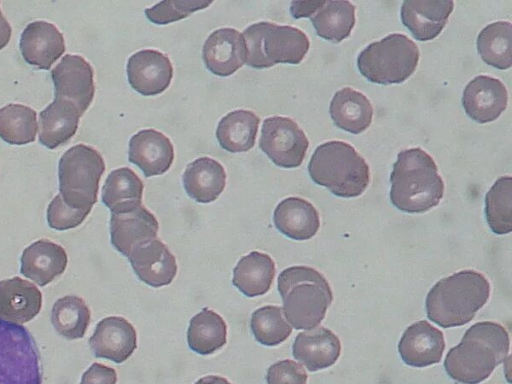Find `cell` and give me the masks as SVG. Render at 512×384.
Returning a JSON list of instances; mask_svg holds the SVG:
<instances>
[{
	"label": "cell",
	"instance_id": "6da1fadb",
	"mask_svg": "<svg viewBox=\"0 0 512 384\" xmlns=\"http://www.w3.org/2000/svg\"><path fill=\"white\" fill-rule=\"evenodd\" d=\"M509 346V334L503 326L494 322L476 323L447 353L445 371L458 383L478 384L506 359Z\"/></svg>",
	"mask_w": 512,
	"mask_h": 384
},
{
	"label": "cell",
	"instance_id": "7a4b0ae2",
	"mask_svg": "<svg viewBox=\"0 0 512 384\" xmlns=\"http://www.w3.org/2000/svg\"><path fill=\"white\" fill-rule=\"evenodd\" d=\"M390 182L391 203L406 213H424L437 206L444 194L435 161L419 147L398 153Z\"/></svg>",
	"mask_w": 512,
	"mask_h": 384
},
{
	"label": "cell",
	"instance_id": "3957f363",
	"mask_svg": "<svg viewBox=\"0 0 512 384\" xmlns=\"http://www.w3.org/2000/svg\"><path fill=\"white\" fill-rule=\"evenodd\" d=\"M490 294L488 280L474 270H462L438 281L425 301L427 317L442 328L470 322Z\"/></svg>",
	"mask_w": 512,
	"mask_h": 384
},
{
	"label": "cell",
	"instance_id": "277c9868",
	"mask_svg": "<svg viewBox=\"0 0 512 384\" xmlns=\"http://www.w3.org/2000/svg\"><path fill=\"white\" fill-rule=\"evenodd\" d=\"M277 288L283 301V314L297 330H310L320 324L333 300L325 277L307 266L283 270L278 276Z\"/></svg>",
	"mask_w": 512,
	"mask_h": 384
},
{
	"label": "cell",
	"instance_id": "5b68a950",
	"mask_svg": "<svg viewBox=\"0 0 512 384\" xmlns=\"http://www.w3.org/2000/svg\"><path fill=\"white\" fill-rule=\"evenodd\" d=\"M308 172L316 184L343 198L361 195L370 181L365 159L343 141L333 140L318 146L309 161Z\"/></svg>",
	"mask_w": 512,
	"mask_h": 384
},
{
	"label": "cell",
	"instance_id": "8992f818",
	"mask_svg": "<svg viewBox=\"0 0 512 384\" xmlns=\"http://www.w3.org/2000/svg\"><path fill=\"white\" fill-rule=\"evenodd\" d=\"M245 63L255 69L270 68L278 63L299 64L309 50L307 35L298 28L257 22L243 32Z\"/></svg>",
	"mask_w": 512,
	"mask_h": 384
},
{
	"label": "cell",
	"instance_id": "52a82bcc",
	"mask_svg": "<svg viewBox=\"0 0 512 384\" xmlns=\"http://www.w3.org/2000/svg\"><path fill=\"white\" fill-rule=\"evenodd\" d=\"M104 171V159L96 149L84 144L69 148L58 164L59 194L63 201L74 209L91 211Z\"/></svg>",
	"mask_w": 512,
	"mask_h": 384
},
{
	"label": "cell",
	"instance_id": "ba28073f",
	"mask_svg": "<svg viewBox=\"0 0 512 384\" xmlns=\"http://www.w3.org/2000/svg\"><path fill=\"white\" fill-rule=\"evenodd\" d=\"M417 45L406 35L393 33L368 45L358 56L360 73L370 82L399 84L415 71L419 61Z\"/></svg>",
	"mask_w": 512,
	"mask_h": 384
},
{
	"label": "cell",
	"instance_id": "9c48e42d",
	"mask_svg": "<svg viewBox=\"0 0 512 384\" xmlns=\"http://www.w3.org/2000/svg\"><path fill=\"white\" fill-rule=\"evenodd\" d=\"M0 384H42L40 354L32 334L1 318Z\"/></svg>",
	"mask_w": 512,
	"mask_h": 384
},
{
	"label": "cell",
	"instance_id": "30bf717a",
	"mask_svg": "<svg viewBox=\"0 0 512 384\" xmlns=\"http://www.w3.org/2000/svg\"><path fill=\"white\" fill-rule=\"evenodd\" d=\"M308 146L305 133L291 118L272 116L263 121L259 147L277 166H300Z\"/></svg>",
	"mask_w": 512,
	"mask_h": 384
},
{
	"label": "cell",
	"instance_id": "8fae6325",
	"mask_svg": "<svg viewBox=\"0 0 512 384\" xmlns=\"http://www.w3.org/2000/svg\"><path fill=\"white\" fill-rule=\"evenodd\" d=\"M92 66L80 55L66 54L51 71L55 98L72 102L83 114L95 93Z\"/></svg>",
	"mask_w": 512,
	"mask_h": 384
},
{
	"label": "cell",
	"instance_id": "7c38bea8",
	"mask_svg": "<svg viewBox=\"0 0 512 384\" xmlns=\"http://www.w3.org/2000/svg\"><path fill=\"white\" fill-rule=\"evenodd\" d=\"M158 229L156 217L142 203L111 213V244L126 257L133 249L156 239Z\"/></svg>",
	"mask_w": 512,
	"mask_h": 384
},
{
	"label": "cell",
	"instance_id": "4fadbf2b",
	"mask_svg": "<svg viewBox=\"0 0 512 384\" xmlns=\"http://www.w3.org/2000/svg\"><path fill=\"white\" fill-rule=\"evenodd\" d=\"M130 86L143 96H155L168 88L173 67L167 55L145 49L134 53L127 63Z\"/></svg>",
	"mask_w": 512,
	"mask_h": 384
},
{
	"label": "cell",
	"instance_id": "5bb4252c",
	"mask_svg": "<svg viewBox=\"0 0 512 384\" xmlns=\"http://www.w3.org/2000/svg\"><path fill=\"white\" fill-rule=\"evenodd\" d=\"M507 104L508 92L505 85L490 76H476L463 91L462 105L466 114L481 124L496 120Z\"/></svg>",
	"mask_w": 512,
	"mask_h": 384
},
{
	"label": "cell",
	"instance_id": "9a60e30c",
	"mask_svg": "<svg viewBox=\"0 0 512 384\" xmlns=\"http://www.w3.org/2000/svg\"><path fill=\"white\" fill-rule=\"evenodd\" d=\"M89 345L95 357L122 363L135 351L137 334L125 318L109 316L98 322Z\"/></svg>",
	"mask_w": 512,
	"mask_h": 384
},
{
	"label": "cell",
	"instance_id": "2e32d148",
	"mask_svg": "<svg viewBox=\"0 0 512 384\" xmlns=\"http://www.w3.org/2000/svg\"><path fill=\"white\" fill-rule=\"evenodd\" d=\"M19 47L22 57L28 64L48 70L65 52V41L55 25L39 20L25 27Z\"/></svg>",
	"mask_w": 512,
	"mask_h": 384
},
{
	"label": "cell",
	"instance_id": "e0dca14e",
	"mask_svg": "<svg viewBox=\"0 0 512 384\" xmlns=\"http://www.w3.org/2000/svg\"><path fill=\"white\" fill-rule=\"evenodd\" d=\"M202 58L206 68L221 77L230 76L245 63L243 35L233 28H220L206 39Z\"/></svg>",
	"mask_w": 512,
	"mask_h": 384
},
{
	"label": "cell",
	"instance_id": "ac0fdd59",
	"mask_svg": "<svg viewBox=\"0 0 512 384\" xmlns=\"http://www.w3.org/2000/svg\"><path fill=\"white\" fill-rule=\"evenodd\" d=\"M444 349L443 333L424 320L410 325L398 344L403 362L416 368L439 363Z\"/></svg>",
	"mask_w": 512,
	"mask_h": 384
},
{
	"label": "cell",
	"instance_id": "d6986e66",
	"mask_svg": "<svg viewBox=\"0 0 512 384\" xmlns=\"http://www.w3.org/2000/svg\"><path fill=\"white\" fill-rule=\"evenodd\" d=\"M127 258L138 278L151 287L169 285L176 276V259L158 238L133 249Z\"/></svg>",
	"mask_w": 512,
	"mask_h": 384
},
{
	"label": "cell",
	"instance_id": "ffe728a7",
	"mask_svg": "<svg viewBox=\"0 0 512 384\" xmlns=\"http://www.w3.org/2000/svg\"><path fill=\"white\" fill-rule=\"evenodd\" d=\"M173 159L174 148L170 139L157 130H141L129 140L128 160L137 165L145 177L164 174Z\"/></svg>",
	"mask_w": 512,
	"mask_h": 384
},
{
	"label": "cell",
	"instance_id": "44dd1931",
	"mask_svg": "<svg viewBox=\"0 0 512 384\" xmlns=\"http://www.w3.org/2000/svg\"><path fill=\"white\" fill-rule=\"evenodd\" d=\"M454 9L451 0H406L401 7V20L419 41L436 38Z\"/></svg>",
	"mask_w": 512,
	"mask_h": 384
},
{
	"label": "cell",
	"instance_id": "7402d4cb",
	"mask_svg": "<svg viewBox=\"0 0 512 384\" xmlns=\"http://www.w3.org/2000/svg\"><path fill=\"white\" fill-rule=\"evenodd\" d=\"M20 272L39 286H45L64 273L68 257L65 249L50 240L40 239L24 249Z\"/></svg>",
	"mask_w": 512,
	"mask_h": 384
},
{
	"label": "cell",
	"instance_id": "603a6c76",
	"mask_svg": "<svg viewBox=\"0 0 512 384\" xmlns=\"http://www.w3.org/2000/svg\"><path fill=\"white\" fill-rule=\"evenodd\" d=\"M292 353L309 371L332 366L341 353L339 338L329 329L319 326L299 333L292 345Z\"/></svg>",
	"mask_w": 512,
	"mask_h": 384
},
{
	"label": "cell",
	"instance_id": "cb8c5ba5",
	"mask_svg": "<svg viewBox=\"0 0 512 384\" xmlns=\"http://www.w3.org/2000/svg\"><path fill=\"white\" fill-rule=\"evenodd\" d=\"M42 294L20 277L0 281V318L16 324L32 320L41 310Z\"/></svg>",
	"mask_w": 512,
	"mask_h": 384
},
{
	"label": "cell",
	"instance_id": "d4e9b609",
	"mask_svg": "<svg viewBox=\"0 0 512 384\" xmlns=\"http://www.w3.org/2000/svg\"><path fill=\"white\" fill-rule=\"evenodd\" d=\"M80 111L70 101L55 98L39 115V142L48 149L67 143L76 133Z\"/></svg>",
	"mask_w": 512,
	"mask_h": 384
},
{
	"label": "cell",
	"instance_id": "484cf974",
	"mask_svg": "<svg viewBox=\"0 0 512 384\" xmlns=\"http://www.w3.org/2000/svg\"><path fill=\"white\" fill-rule=\"evenodd\" d=\"M273 221L279 232L298 241L312 238L320 226L316 208L299 197L282 200L274 210Z\"/></svg>",
	"mask_w": 512,
	"mask_h": 384
},
{
	"label": "cell",
	"instance_id": "4316f807",
	"mask_svg": "<svg viewBox=\"0 0 512 384\" xmlns=\"http://www.w3.org/2000/svg\"><path fill=\"white\" fill-rule=\"evenodd\" d=\"M182 182L188 196L199 203H210L223 192L226 172L216 160L200 157L187 165Z\"/></svg>",
	"mask_w": 512,
	"mask_h": 384
},
{
	"label": "cell",
	"instance_id": "83f0119b",
	"mask_svg": "<svg viewBox=\"0 0 512 384\" xmlns=\"http://www.w3.org/2000/svg\"><path fill=\"white\" fill-rule=\"evenodd\" d=\"M329 112L338 128L352 134L365 131L373 117V107L369 99L350 87L338 90L334 94Z\"/></svg>",
	"mask_w": 512,
	"mask_h": 384
},
{
	"label": "cell",
	"instance_id": "f1b7e54d",
	"mask_svg": "<svg viewBox=\"0 0 512 384\" xmlns=\"http://www.w3.org/2000/svg\"><path fill=\"white\" fill-rule=\"evenodd\" d=\"M275 271V263L269 255L253 251L239 260L232 282L247 297L261 296L270 289Z\"/></svg>",
	"mask_w": 512,
	"mask_h": 384
},
{
	"label": "cell",
	"instance_id": "f546056e",
	"mask_svg": "<svg viewBox=\"0 0 512 384\" xmlns=\"http://www.w3.org/2000/svg\"><path fill=\"white\" fill-rule=\"evenodd\" d=\"M259 122L258 116L250 110L228 113L219 121L216 130L220 146L231 153L250 150L255 144Z\"/></svg>",
	"mask_w": 512,
	"mask_h": 384
},
{
	"label": "cell",
	"instance_id": "4dcf8cb0",
	"mask_svg": "<svg viewBox=\"0 0 512 384\" xmlns=\"http://www.w3.org/2000/svg\"><path fill=\"white\" fill-rule=\"evenodd\" d=\"M310 20L319 37L339 43L355 25V6L349 1H323Z\"/></svg>",
	"mask_w": 512,
	"mask_h": 384
},
{
	"label": "cell",
	"instance_id": "1f68e13d",
	"mask_svg": "<svg viewBox=\"0 0 512 384\" xmlns=\"http://www.w3.org/2000/svg\"><path fill=\"white\" fill-rule=\"evenodd\" d=\"M227 326L215 311L204 308L194 315L188 326L187 342L194 352L208 355L226 344Z\"/></svg>",
	"mask_w": 512,
	"mask_h": 384
},
{
	"label": "cell",
	"instance_id": "d6a6232c",
	"mask_svg": "<svg viewBox=\"0 0 512 384\" xmlns=\"http://www.w3.org/2000/svg\"><path fill=\"white\" fill-rule=\"evenodd\" d=\"M143 182L128 167L113 170L102 188V202L110 212H117L141 204Z\"/></svg>",
	"mask_w": 512,
	"mask_h": 384
},
{
	"label": "cell",
	"instance_id": "836d02e7",
	"mask_svg": "<svg viewBox=\"0 0 512 384\" xmlns=\"http://www.w3.org/2000/svg\"><path fill=\"white\" fill-rule=\"evenodd\" d=\"M512 25L498 21L487 25L477 37V49L482 60L504 70L512 65Z\"/></svg>",
	"mask_w": 512,
	"mask_h": 384
},
{
	"label": "cell",
	"instance_id": "e575fe53",
	"mask_svg": "<svg viewBox=\"0 0 512 384\" xmlns=\"http://www.w3.org/2000/svg\"><path fill=\"white\" fill-rule=\"evenodd\" d=\"M91 312L85 301L76 295H66L53 304L51 322L56 332L68 339L82 338L89 326Z\"/></svg>",
	"mask_w": 512,
	"mask_h": 384
},
{
	"label": "cell",
	"instance_id": "d590c367",
	"mask_svg": "<svg viewBox=\"0 0 512 384\" xmlns=\"http://www.w3.org/2000/svg\"><path fill=\"white\" fill-rule=\"evenodd\" d=\"M36 111L22 104L0 108V138L11 145L33 142L37 133Z\"/></svg>",
	"mask_w": 512,
	"mask_h": 384
},
{
	"label": "cell",
	"instance_id": "8d00e7d4",
	"mask_svg": "<svg viewBox=\"0 0 512 384\" xmlns=\"http://www.w3.org/2000/svg\"><path fill=\"white\" fill-rule=\"evenodd\" d=\"M485 215L490 229L498 235L512 230V179L496 180L485 197Z\"/></svg>",
	"mask_w": 512,
	"mask_h": 384
},
{
	"label": "cell",
	"instance_id": "74e56055",
	"mask_svg": "<svg viewBox=\"0 0 512 384\" xmlns=\"http://www.w3.org/2000/svg\"><path fill=\"white\" fill-rule=\"evenodd\" d=\"M250 327L255 339L265 346L279 345L292 332V327L283 316L282 308L272 305L256 309L252 313Z\"/></svg>",
	"mask_w": 512,
	"mask_h": 384
},
{
	"label": "cell",
	"instance_id": "f35d334b",
	"mask_svg": "<svg viewBox=\"0 0 512 384\" xmlns=\"http://www.w3.org/2000/svg\"><path fill=\"white\" fill-rule=\"evenodd\" d=\"M211 3L212 1L203 0L162 1L145 9V15L152 23L165 25L186 18L195 11L205 9Z\"/></svg>",
	"mask_w": 512,
	"mask_h": 384
},
{
	"label": "cell",
	"instance_id": "ab89813d",
	"mask_svg": "<svg viewBox=\"0 0 512 384\" xmlns=\"http://www.w3.org/2000/svg\"><path fill=\"white\" fill-rule=\"evenodd\" d=\"M90 212L68 206L58 194L48 205L47 222L50 228L64 231L79 226Z\"/></svg>",
	"mask_w": 512,
	"mask_h": 384
},
{
	"label": "cell",
	"instance_id": "60d3db41",
	"mask_svg": "<svg viewBox=\"0 0 512 384\" xmlns=\"http://www.w3.org/2000/svg\"><path fill=\"white\" fill-rule=\"evenodd\" d=\"M307 379L302 365L289 359L272 364L266 375L267 384H306Z\"/></svg>",
	"mask_w": 512,
	"mask_h": 384
},
{
	"label": "cell",
	"instance_id": "b9f144b4",
	"mask_svg": "<svg viewBox=\"0 0 512 384\" xmlns=\"http://www.w3.org/2000/svg\"><path fill=\"white\" fill-rule=\"evenodd\" d=\"M116 371L101 363H93L82 375L80 384H116Z\"/></svg>",
	"mask_w": 512,
	"mask_h": 384
},
{
	"label": "cell",
	"instance_id": "7bdbcfd3",
	"mask_svg": "<svg viewBox=\"0 0 512 384\" xmlns=\"http://www.w3.org/2000/svg\"><path fill=\"white\" fill-rule=\"evenodd\" d=\"M323 1H293L290 6V12L295 19L311 17Z\"/></svg>",
	"mask_w": 512,
	"mask_h": 384
},
{
	"label": "cell",
	"instance_id": "ee69618b",
	"mask_svg": "<svg viewBox=\"0 0 512 384\" xmlns=\"http://www.w3.org/2000/svg\"><path fill=\"white\" fill-rule=\"evenodd\" d=\"M12 28L4 17L0 8V50L3 49L10 41Z\"/></svg>",
	"mask_w": 512,
	"mask_h": 384
},
{
	"label": "cell",
	"instance_id": "f6af8a7d",
	"mask_svg": "<svg viewBox=\"0 0 512 384\" xmlns=\"http://www.w3.org/2000/svg\"><path fill=\"white\" fill-rule=\"evenodd\" d=\"M194 384H231L227 379L217 376V375H208L200 378Z\"/></svg>",
	"mask_w": 512,
	"mask_h": 384
}]
</instances>
